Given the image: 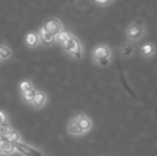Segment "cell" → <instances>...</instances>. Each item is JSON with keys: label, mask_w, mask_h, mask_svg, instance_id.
<instances>
[{"label": "cell", "mask_w": 157, "mask_h": 156, "mask_svg": "<svg viewBox=\"0 0 157 156\" xmlns=\"http://www.w3.org/2000/svg\"><path fill=\"white\" fill-rule=\"evenodd\" d=\"M111 49L109 46L105 45V44H99L93 49L92 51V57L99 65L101 67H107L110 63V59H111Z\"/></svg>", "instance_id": "6da1fadb"}, {"label": "cell", "mask_w": 157, "mask_h": 156, "mask_svg": "<svg viewBox=\"0 0 157 156\" xmlns=\"http://www.w3.org/2000/svg\"><path fill=\"white\" fill-rule=\"evenodd\" d=\"M62 47L66 52H68L74 58L76 59L82 58V47H81V44L79 42V40L75 38V36H71L65 42H63Z\"/></svg>", "instance_id": "7a4b0ae2"}, {"label": "cell", "mask_w": 157, "mask_h": 156, "mask_svg": "<svg viewBox=\"0 0 157 156\" xmlns=\"http://www.w3.org/2000/svg\"><path fill=\"white\" fill-rule=\"evenodd\" d=\"M145 34V27L140 21H132L126 28V36L130 42H138Z\"/></svg>", "instance_id": "3957f363"}, {"label": "cell", "mask_w": 157, "mask_h": 156, "mask_svg": "<svg viewBox=\"0 0 157 156\" xmlns=\"http://www.w3.org/2000/svg\"><path fill=\"white\" fill-rule=\"evenodd\" d=\"M14 146H15V150L18 151L21 154H23L25 156H44L40 151L35 150L32 146L23 143V142H21V141L14 143Z\"/></svg>", "instance_id": "277c9868"}, {"label": "cell", "mask_w": 157, "mask_h": 156, "mask_svg": "<svg viewBox=\"0 0 157 156\" xmlns=\"http://www.w3.org/2000/svg\"><path fill=\"white\" fill-rule=\"evenodd\" d=\"M43 28L49 33L54 34V36H57L59 32L62 30V24L59 19L57 18H50L47 19V21L44 23Z\"/></svg>", "instance_id": "5b68a950"}, {"label": "cell", "mask_w": 157, "mask_h": 156, "mask_svg": "<svg viewBox=\"0 0 157 156\" xmlns=\"http://www.w3.org/2000/svg\"><path fill=\"white\" fill-rule=\"evenodd\" d=\"M77 120V123H78V126L80 127V129L83 131V134L89 131L90 129L92 128V121L89 117H87L83 113H78V115L75 116Z\"/></svg>", "instance_id": "8992f818"}, {"label": "cell", "mask_w": 157, "mask_h": 156, "mask_svg": "<svg viewBox=\"0 0 157 156\" xmlns=\"http://www.w3.org/2000/svg\"><path fill=\"white\" fill-rule=\"evenodd\" d=\"M140 52L144 58H152L156 54V46L153 43H144L140 47Z\"/></svg>", "instance_id": "52a82bcc"}, {"label": "cell", "mask_w": 157, "mask_h": 156, "mask_svg": "<svg viewBox=\"0 0 157 156\" xmlns=\"http://www.w3.org/2000/svg\"><path fill=\"white\" fill-rule=\"evenodd\" d=\"M0 143H1V150H2V154L4 155H10L13 154L15 152V146L13 142L9 141L6 137H1L0 138Z\"/></svg>", "instance_id": "ba28073f"}, {"label": "cell", "mask_w": 157, "mask_h": 156, "mask_svg": "<svg viewBox=\"0 0 157 156\" xmlns=\"http://www.w3.org/2000/svg\"><path fill=\"white\" fill-rule=\"evenodd\" d=\"M135 54V47L130 42H126L120 48V55L122 58H129Z\"/></svg>", "instance_id": "9c48e42d"}, {"label": "cell", "mask_w": 157, "mask_h": 156, "mask_svg": "<svg viewBox=\"0 0 157 156\" xmlns=\"http://www.w3.org/2000/svg\"><path fill=\"white\" fill-rule=\"evenodd\" d=\"M40 39H41V41L43 42L44 44H46V45H52V44H54L55 42H56V36L47 32L43 27L40 30Z\"/></svg>", "instance_id": "30bf717a"}, {"label": "cell", "mask_w": 157, "mask_h": 156, "mask_svg": "<svg viewBox=\"0 0 157 156\" xmlns=\"http://www.w3.org/2000/svg\"><path fill=\"white\" fill-rule=\"evenodd\" d=\"M46 100H47V97H46V94L44 93V92L36 91L35 92L34 97H33L32 104L34 105L36 108H41V107H43L44 105H45Z\"/></svg>", "instance_id": "8fae6325"}, {"label": "cell", "mask_w": 157, "mask_h": 156, "mask_svg": "<svg viewBox=\"0 0 157 156\" xmlns=\"http://www.w3.org/2000/svg\"><path fill=\"white\" fill-rule=\"evenodd\" d=\"M67 129H68V133L72 134V135H75V136H79V135H82L83 134V131H81L80 127L78 126V123H77V120L75 117L70 121Z\"/></svg>", "instance_id": "7c38bea8"}, {"label": "cell", "mask_w": 157, "mask_h": 156, "mask_svg": "<svg viewBox=\"0 0 157 156\" xmlns=\"http://www.w3.org/2000/svg\"><path fill=\"white\" fill-rule=\"evenodd\" d=\"M26 42H27V45L30 46V47H36L41 43L40 34H37L36 32H30L26 36Z\"/></svg>", "instance_id": "4fadbf2b"}, {"label": "cell", "mask_w": 157, "mask_h": 156, "mask_svg": "<svg viewBox=\"0 0 157 156\" xmlns=\"http://www.w3.org/2000/svg\"><path fill=\"white\" fill-rule=\"evenodd\" d=\"M12 131V126L10 124H8L6 122L0 124V137H6Z\"/></svg>", "instance_id": "5bb4252c"}, {"label": "cell", "mask_w": 157, "mask_h": 156, "mask_svg": "<svg viewBox=\"0 0 157 156\" xmlns=\"http://www.w3.org/2000/svg\"><path fill=\"white\" fill-rule=\"evenodd\" d=\"M12 55V51L9 47L4 45L0 46V59H9Z\"/></svg>", "instance_id": "9a60e30c"}, {"label": "cell", "mask_w": 157, "mask_h": 156, "mask_svg": "<svg viewBox=\"0 0 157 156\" xmlns=\"http://www.w3.org/2000/svg\"><path fill=\"white\" fill-rule=\"evenodd\" d=\"M35 90L34 89H31V90H28L26 92H23V98L25 102H28V103H32L33 101V97L35 95Z\"/></svg>", "instance_id": "2e32d148"}, {"label": "cell", "mask_w": 157, "mask_h": 156, "mask_svg": "<svg viewBox=\"0 0 157 156\" xmlns=\"http://www.w3.org/2000/svg\"><path fill=\"white\" fill-rule=\"evenodd\" d=\"M71 36H72V34H70L67 31H64V30H61V31L59 32V33L56 36V41H57V42H59V43L62 44L63 42H65L66 40L70 38Z\"/></svg>", "instance_id": "e0dca14e"}, {"label": "cell", "mask_w": 157, "mask_h": 156, "mask_svg": "<svg viewBox=\"0 0 157 156\" xmlns=\"http://www.w3.org/2000/svg\"><path fill=\"white\" fill-rule=\"evenodd\" d=\"M6 138L9 141L13 142V143H16V142H18L19 140H21V136H19V134L17 133L16 131H12Z\"/></svg>", "instance_id": "ac0fdd59"}, {"label": "cell", "mask_w": 157, "mask_h": 156, "mask_svg": "<svg viewBox=\"0 0 157 156\" xmlns=\"http://www.w3.org/2000/svg\"><path fill=\"white\" fill-rule=\"evenodd\" d=\"M19 89H21V92H26V91H28V90L33 89V85L31 83V81L24 80V81H21V85H19Z\"/></svg>", "instance_id": "d6986e66"}, {"label": "cell", "mask_w": 157, "mask_h": 156, "mask_svg": "<svg viewBox=\"0 0 157 156\" xmlns=\"http://www.w3.org/2000/svg\"><path fill=\"white\" fill-rule=\"evenodd\" d=\"M6 121V115H4V112L0 111V124L4 123Z\"/></svg>", "instance_id": "ffe728a7"}, {"label": "cell", "mask_w": 157, "mask_h": 156, "mask_svg": "<svg viewBox=\"0 0 157 156\" xmlns=\"http://www.w3.org/2000/svg\"><path fill=\"white\" fill-rule=\"evenodd\" d=\"M96 2H98V3H107V2H109L110 0H95Z\"/></svg>", "instance_id": "44dd1931"}, {"label": "cell", "mask_w": 157, "mask_h": 156, "mask_svg": "<svg viewBox=\"0 0 157 156\" xmlns=\"http://www.w3.org/2000/svg\"><path fill=\"white\" fill-rule=\"evenodd\" d=\"M2 154V150H1V143H0V155Z\"/></svg>", "instance_id": "7402d4cb"}, {"label": "cell", "mask_w": 157, "mask_h": 156, "mask_svg": "<svg viewBox=\"0 0 157 156\" xmlns=\"http://www.w3.org/2000/svg\"><path fill=\"white\" fill-rule=\"evenodd\" d=\"M0 138H1V137H0Z\"/></svg>", "instance_id": "603a6c76"}]
</instances>
